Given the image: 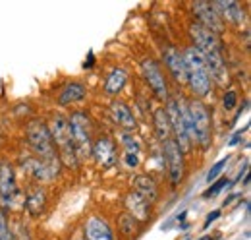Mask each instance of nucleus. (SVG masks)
<instances>
[{
    "instance_id": "f257e3e1",
    "label": "nucleus",
    "mask_w": 251,
    "mask_h": 240,
    "mask_svg": "<svg viewBox=\"0 0 251 240\" xmlns=\"http://www.w3.org/2000/svg\"><path fill=\"white\" fill-rule=\"evenodd\" d=\"M27 142H29L31 150L41 157V161L45 165H49L58 175L60 173V159L54 151V144H52L49 126L41 120H33L27 126Z\"/></svg>"
},
{
    "instance_id": "f03ea898",
    "label": "nucleus",
    "mask_w": 251,
    "mask_h": 240,
    "mask_svg": "<svg viewBox=\"0 0 251 240\" xmlns=\"http://www.w3.org/2000/svg\"><path fill=\"white\" fill-rule=\"evenodd\" d=\"M182 57H184V62H186L188 82H189V86H191V90H193V93H195L197 97L209 95V91L213 88V82H211L207 64H205L203 55L199 53V49L188 47Z\"/></svg>"
},
{
    "instance_id": "7ed1b4c3",
    "label": "nucleus",
    "mask_w": 251,
    "mask_h": 240,
    "mask_svg": "<svg viewBox=\"0 0 251 240\" xmlns=\"http://www.w3.org/2000/svg\"><path fill=\"white\" fill-rule=\"evenodd\" d=\"M188 134L189 140H195L203 150L211 146V117L199 99L188 103Z\"/></svg>"
},
{
    "instance_id": "20e7f679",
    "label": "nucleus",
    "mask_w": 251,
    "mask_h": 240,
    "mask_svg": "<svg viewBox=\"0 0 251 240\" xmlns=\"http://www.w3.org/2000/svg\"><path fill=\"white\" fill-rule=\"evenodd\" d=\"M166 119L170 124V134H174V142L182 151L189 150V134H188V105L180 99H168L166 105Z\"/></svg>"
},
{
    "instance_id": "39448f33",
    "label": "nucleus",
    "mask_w": 251,
    "mask_h": 240,
    "mask_svg": "<svg viewBox=\"0 0 251 240\" xmlns=\"http://www.w3.org/2000/svg\"><path fill=\"white\" fill-rule=\"evenodd\" d=\"M70 126V134H72V142L75 148V155L79 159L89 157L93 150V142H91V120L85 113L77 111L72 115V119L68 120Z\"/></svg>"
},
{
    "instance_id": "423d86ee",
    "label": "nucleus",
    "mask_w": 251,
    "mask_h": 240,
    "mask_svg": "<svg viewBox=\"0 0 251 240\" xmlns=\"http://www.w3.org/2000/svg\"><path fill=\"white\" fill-rule=\"evenodd\" d=\"M50 138H52V144L58 146L60 150V159L64 161L66 167H77V155H75V148H74V142H72V134H70V126H68V120L64 117H54L50 128Z\"/></svg>"
},
{
    "instance_id": "0eeeda50",
    "label": "nucleus",
    "mask_w": 251,
    "mask_h": 240,
    "mask_svg": "<svg viewBox=\"0 0 251 240\" xmlns=\"http://www.w3.org/2000/svg\"><path fill=\"white\" fill-rule=\"evenodd\" d=\"M164 161H166V167H168L170 182L176 186L184 177V151L176 146L174 140L164 142Z\"/></svg>"
},
{
    "instance_id": "6e6552de",
    "label": "nucleus",
    "mask_w": 251,
    "mask_h": 240,
    "mask_svg": "<svg viewBox=\"0 0 251 240\" xmlns=\"http://www.w3.org/2000/svg\"><path fill=\"white\" fill-rule=\"evenodd\" d=\"M18 196H20V192H18L14 169L8 163H2L0 165V202H2V206L6 210L12 208V204Z\"/></svg>"
},
{
    "instance_id": "1a4fd4ad",
    "label": "nucleus",
    "mask_w": 251,
    "mask_h": 240,
    "mask_svg": "<svg viewBox=\"0 0 251 240\" xmlns=\"http://www.w3.org/2000/svg\"><path fill=\"white\" fill-rule=\"evenodd\" d=\"M141 68H143V76H145V80H147L149 88L153 90V93L157 95L158 99H168L166 80H164V76L160 72V66L157 64V60L147 59L141 64Z\"/></svg>"
},
{
    "instance_id": "9d476101",
    "label": "nucleus",
    "mask_w": 251,
    "mask_h": 240,
    "mask_svg": "<svg viewBox=\"0 0 251 240\" xmlns=\"http://www.w3.org/2000/svg\"><path fill=\"white\" fill-rule=\"evenodd\" d=\"M189 35L193 39V47L199 49L201 55H207L211 51H220L219 35H215L213 31H209L207 28H203L201 24H191L189 28Z\"/></svg>"
},
{
    "instance_id": "9b49d317",
    "label": "nucleus",
    "mask_w": 251,
    "mask_h": 240,
    "mask_svg": "<svg viewBox=\"0 0 251 240\" xmlns=\"http://www.w3.org/2000/svg\"><path fill=\"white\" fill-rule=\"evenodd\" d=\"M162 59H164L166 68L170 70L172 78H174L178 84H186V82H188L186 62H184L182 53H180L176 47H166V49H162Z\"/></svg>"
},
{
    "instance_id": "f8f14e48",
    "label": "nucleus",
    "mask_w": 251,
    "mask_h": 240,
    "mask_svg": "<svg viewBox=\"0 0 251 240\" xmlns=\"http://www.w3.org/2000/svg\"><path fill=\"white\" fill-rule=\"evenodd\" d=\"M193 12L199 18V24L203 28L213 31L215 35H219L220 31H222V28H224L222 26V20H220V16L217 14V10H215L213 4H209V2H195L193 4Z\"/></svg>"
},
{
    "instance_id": "ddd939ff",
    "label": "nucleus",
    "mask_w": 251,
    "mask_h": 240,
    "mask_svg": "<svg viewBox=\"0 0 251 240\" xmlns=\"http://www.w3.org/2000/svg\"><path fill=\"white\" fill-rule=\"evenodd\" d=\"M203 59H205V64H207L209 76L217 84H226L228 82V70H226V64H224V59H222V51H211V53L203 55Z\"/></svg>"
},
{
    "instance_id": "4468645a",
    "label": "nucleus",
    "mask_w": 251,
    "mask_h": 240,
    "mask_svg": "<svg viewBox=\"0 0 251 240\" xmlns=\"http://www.w3.org/2000/svg\"><path fill=\"white\" fill-rule=\"evenodd\" d=\"M93 157L97 159L99 165L102 167H110L114 161H116V150H114V142L106 136H100L97 142L93 144Z\"/></svg>"
},
{
    "instance_id": "2eb2a0df",
    "label": "nucleus",
    "mask_w": 251,
    "mask_h": 240,
    "mask_svg": "<svg viewBox=\"0 0 251 240\" xmlns=\"http://www.w3.org/2000/svg\"><path fill=\"white\" fill-rule=\"evenodd\" d=\"M133 188H135V194L139 198H143L149 206L155 204L158 198V188L155 184V180L151 179L149 175H137L133 180Z\"/></svg>"
},
{
    "instance_id": "dca6fc26",
    "label": "nucleus",
    "mask_w": 251,
    "mask_h": 240,
    "mask_svg": "<svg viewBox=\"0 0 251 240\" xmlns=\"http://www.w3.org/2000/svg\"><path fill=\"white\" fill-rule=\"evenodd\" d=\"M215 10L220 16V20H226V22L236 24V26L244 22V12H242L240 4L234 0H219L215 4Z\"/></svg>"
},
{
    "instance_id": "f3484780",
    "label": "nucleus",
    "mask_w": 251,
    "mask_h": 240,
    "mask_svg": "<svg viewBox=\"0 0 251 240\" xmlns=\"http://www.w3.org/2000/svg\"><path fill=\"white\" fill-rule=\"evenodd\" d=\"M85 237H87V240H114L110 227L102 219H99V217H91L87 221V225H85Z\"/></svg>"
},
{
    "instance_id": "a211bd4d",
    "label": "nucleus",
    "mask_w": 251,
    "mask_h": 240,
    "mask_svg": "<svg viewBox=\"0 0 251 240\" xmlns=\"http://www.w3.org/2000/svg\"><path fill=\"white\" fill-rule=\"evenodd\" d=\"M126 206H127L129 215H131L133 219H137V221H147V219H149L151 206H149L143 198H139L135 192H133V194H129V196L126 198Z\"/></svg>"
},
{
    "instance_id": "6ab92c4d",
    "label": "nucleus",
    "mask_w": 251,
    "mask_h": 240,
    "mask_svg": "<svg viewBox=\"0 0 251 240\" xmlns=\"http://www.w3.org/2000/svg\"><path fill=\"white\" fill-rule=\"evenodd\" d=\"M110 113H112V117L114 120L126 128V130H133L135 128V119H133V113H131V109L122 103V101H114L112 105H110Z\"/></svg>"
},
{
    "instance_id": "aec40b11",
    "label": "nucleus",
    "mask_w": 251,
    "mask_h": 240,
    "mask_svg": "<svg viewBox=\"0 0 251 240\" xmlns=\"http://www.w3.org/2000/svg\"><path fill=\"white\" fill-rule=\"evenodd\" d=\"M126 82H127V72L124 68H112V72L108 74L106 82H104V91L106 95H118L124 90Z\"/></svg>"
},
{
    "instance_id": "412c9836",
    "label": "nucleus",
    "mask_w": 251,
    "mask_h": 240,
    "mask_svg": "<svg viewBox=\"0 0 251 240\" xmlns=\"http://www.w3.org/2000/svg\"><path fill=\"white\" fill-rule=\"evenodd\" d=\"M83 97H85V88L81 84H77V82H72L62 90L60 97H58V103L60 105H72V103L81 101Z\"/></svg>"
},
{
    "instance_id": "4be33fe9",
    "label": "nucleus",
    "mask_w": 251,
    "mask_h": 240,
    "mask_svg": "<svg viewBox=\"0 0 251 240\" xmlns=\"http://www.w3.org/2000/svg\"><path fill=\"white\" fill-rule=\"evenodd\" d=\"M25 208H27L31 217L43 215V211L47 208V196H45V192H43V190L31 192V194L27 196V200H25Z\"/></svg>"
},
{
    "instance_id": "5701e85b",
    "label": "nucleus",
    "mask_w": 251,
    "mask_h": 240,
    "mask_svg": "<svg viewBox=\"0 0 251 240\" xmlns=\"http://www.w3.org/2000/svg\"><path fill=\"white\" fill-rule=\"evenodd\" d=\"M155 128H157V136L162 140V144L166 140H170V124H168L164 109H157L155 111Z\"/></svg>"
},
{
    "instance_id": "b1692460",
    "label": "nucleus",
    "mask_w": 251,
    "mask_h": 240,
    "mask_svg": "<svg viewBox=\"0 0 251 240\" xmlns=\"http://www.w3.org/2000/svg\"><path fill=\"white\" fill-rule=\"evenodd\" d=\"M228 159H230V157L226 155L224 159H220L219 163H215V165L211 167V171H209V175H207V182H213V180L219 179L220 175H222V169L228 165Z\"/></svg>"
},
{
    "instance_id": "393cba45",
    "label": "nucleus",
    "mask_w": 251,
    "mask_h": 240,
    "mask_svg": "<svg viewBox=\"0 0 251 240\" xmlns=\"http://www.w3.org/2000/svg\"><path fill=\"white\" fill-rule=\"evenodd\" d=\"M224 186H228V179H219L215 184H211V188H209V190H205V192H203V198H215Z\"/></svg>"
},
{
    "instance_id": "a878e982",
    "label": "nucleus",
    "mask_w": 251,
    "mask_h": 240,
    "mask_svg": "<svg viewBox=\"0 0 251 240\" xmlns=\"http://www.w3.org/2000/svg\"><path fill=\"white\" fill-rule=\"evenodd\" d=\"M236 101H238L236 91H226V93H224L222 103H224V109H226V111H232V109L236 107Z\"/></svg>"
},
{
    "instance_id": "bb28decb",
    "label": "nucleus",
    "mask_w": 251,
    "mask_h": 240,
    "mask_svg": "<svg viewBox=\"0 0 251 240\" xmlns=\"http://www.w3.org/2000/svg\"><path fill=\"white\" fill-rule=\"evenodd\" d=\"M0 240H12V235H10V229H8L4 211H0Z\"/></svg>"
},
{
    "instance_id": "cd10ccee",
    "label": "nucleus",
    "mask_w": 251,
    "mask_h": 240,
    "mask_svg": "<svg viewBox=\"0 0 251 240\" xmlns=\"http://www.w3.org/2000/svg\"><path fill=\"white\" fill-rule=\"evenodd\" d=\"M122 231H124L126 235H133L135 233V221H133L131 215H124L122 217Z\"/></svg>"
},
{
    "instance_id": "c85d7f7f",
    "label": "nucleus",
    "mask_w": 251,
    "mask_h": 240,
    "mask_svg": "<svg viewBox=\"0 0 251 240\" xmlns=\"http://www.w3.org/2000/svg\"><path fill=\"white\" fill-rule=\"evenodd\" d=\"M220 213H222L220 210H213V211H211V213L207 215V221H205V225H203V227L207 229V227H209L211 223H215V221H217V219L220 217Z\"/></svg>"
},
{
    "instance_id": "c756f323",
    "label": "nucleus",
    "mask_w": 251,
    "mask_h": 240,
    "mask_svg": "<svg viewBox=\"0 0 251 240\" xmlns=\"http://www.w3.org/2000/svg\"><path fill=\"white\" fill-rule=\"evenodd\" d=\"M93 60H95L93 53H89V59H85V64H83V66H85V68H91V66H93Z\"/></svg>"
},
{
    "instance_id": "7c9ffc66",
    "label": "nucleus",
    "mask_w": 251,
    "mask_h": 240,
    "mask_svg": "<svg viewBox=\"0 0 251 240\" xmlns=\"http://www.w3.org/2000/svg\"><path fill=\"white\" fill-rule=\"evenodd\" d=\"M199 240H213L211 237H203V239H199Z\"/></svg>"
},
{
    "instance_id": "2f4dec72",
    "label": "nucleus",
    "mask_w": 251,
    "mask_h": 240,
    "mask_svg": "<svg viewBox=\"0 0 251 240\" xmlns=\"http://www.w3.org/2000/svg\"><path fill=\"white\" fill-rule=\"evenodd\" d=\"M75 240H83V239H75Z\"/></svg>"
},
{
    "instance_id": "473e14b6",
    "label": "nucleus",
    "mask_w": 251,
    "mask_h": 240,
    "mask_svg": "<svg viewBox=\"0 0 251 240\" xmlns=\"http://www.w3.org/2000/svg\"><path fill=\"white\" fill-rule=\"evenodd\" d=\"M186 240H189V239H186Z\"/></svg>"
}]
</instances>
